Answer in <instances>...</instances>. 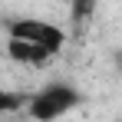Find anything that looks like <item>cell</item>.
I'll return each mask as SVG.
<instances>
[{
    "label": "cell",
    "instance_id": "obj_1",
    "mask_svg": "<svg viewBox=\"0 0 122 122\" xmlns=\"http://www.w3.org/2000/svg\"><path fill=\"white\" fill-rule=\"evenodd\" d=\"M7 33V56L17 66H46L56 53L66 46V30L53 20H40V17H13L3 26Z\"/></svg>",
    "mask_w": 122,
    "mask_h": 122
},
{
    "label": "cell",
    "instance_id": "obj_2",
    "mask_svg": "<svg viewBox=\"0 0 122 122\" xmlns=\"http://www.w3.org/2000/svg\"><path fill=\"white\" fill-rule=\"evenodd\" d=\"M79 106H82V92L73 82H46L43 89L26 96L23 109L33 122H60L63 116H69Z\"/></svg>",
    "mask_w": 122,
    "mask_h": 122
},
{
    "label": "cell",
    "instance_id": "obj_3",
    "mask_svg": "<svg viewBox=\"0 0 122 122\" xmlns=\"http://www.w3.org/2000/svg\"><path fill=\"white\" fill-rule=\"evenodd\" d=\"M26 96H30V92H20V89H3V86H0V116L20 112L23 106H26Z\"/></svg>",
    "mask_w": 122,
    "mask_h": 122
}]
</instances>
